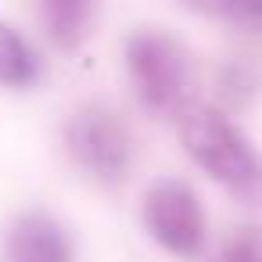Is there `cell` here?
I'll list each match as a JSON object with an SVG mask.
<instances>
[{
	"mask_svg": "<svg viewBox=\"0 0 262 262\" xmlns=\"http://www.w3.org/2000/svg\"><path fill=\"white\" fill-rule=\"evenodd\" d=\"M4 262H76V258H72V241L58 219L43 212H26L8 230Z\"/></svg>",
	"mask_w": 262,
	"mask_h": 262,
	"instance_id": "5",
	"label": "cell"
},
{
	"mask_svg": "<svg viewBox=\"0 0 262 262\" xmlns=\"http://www.w3.org/2000/svg\"><path fill=\"white\" fill-rule=\"evenodd\" d=\"M40 18H43L47 36L61 51H72L90 33L94 4H86V0H43V4H40Z\"/></svg>",
	"mask_w": 262,
	"mask_h": 262,
	"instance_id": "6",
	"label": "cell"
},
{
	"mask_svg": "<svg viewBox=\"0 0 262 262\" xmlns=\"http://www.w3.org/2000/svg\"><path fill=\"white\" fill-rule=\"evenodd\" d=\"M65 144L76 165H83L101 183H119L129 172L133 144L122 119L104 104H83L65 122Z\"/></svg>",
	"mask_w": 262,
	"mask_h": 262,
	"instance_id": "3",
	"label": "cell"
},
{
	"mask_svg": "<svg viewBox=\"0 0 262 262\" xmlns=\"http://www.w3.org/2000/svg\"><path fill=\"white\" fill-rule=\"evenodd\" d=\"M208 11L219 15V18L241 22V26H262V4H219V8H208Z\"/></svg>",
	"mask_w": 262,
	"mask_h": 262,
	"instance_id": "9",
	"label": "cell"
},
{
	"mask_svg": "<svg viewBox=\"0 0 262 262\" xmlns=\"http://www.w3.org/2000/svg\"><path fill=\"white\" fill-rule=\"evenodd\" d=\"M40 79V58L36 51L26 43V36L0 22V86H11V90H22V86H33Z\"/></svg>",
	"mask_w": 262,
	"mask_h": 262,
	"instance_id": "7",
	"label": "cell"
},
{
	"mask_svg": "<svg viewBox=\"0 0 262 262\" xmlns=\"http://www.w3.org/2000/svg\"><path fill=\"white\" fill-rule=\"evenodd\" d=\"M180 137L187 155L215 183H223L241 201H262V158L219 108L190 104L180 119Z\"/></svg>",
	"mask_w": 262,
	"mask_h": 262,
	"instance_id": "1",
	"label": "cell"
},
{
	"mask_svg": "<svg viewBox=\"0 0 262 262\" xmlns=\"http://www.w3.org/2000/svg\"><path fill=\"white\" fill-rule=\"evenodd\" d=\"M144 226L172 255L190 258L205 248V212L194 187L180 176H162L144 194Z\"/></svg>",
	"mask_w": 262,
	"mask_h": 262,
	"instance_id": "4",
	"label": "cell"
},
{
	"mask_svg": "<svg viewBox=\"0 0 262 262\" xmlns=\"http://www.w3.org/2000/svg\"><path fill=\"white\" fill-rule=\"evenodd\" d=\"M126 69L137 86V97L147 112L169 119V115H187L190 108V90H194V72L190 58L180 40L158 29H140L126 40Z\"/></svg>",
	"mask_w": 262,
	"mask_h": 262,
	"instance_id": "2",
	"label": "cell"
},
{
	"mask_svg": "<svg viewBox=\"0 0 262 262\" xmlns=\"http://www.w3.org/2000/svg\"><path fill=\"white\" fill-rule=\"evenodd\" d=\"M212 262H262V230L244 226V230L230 233Z\"/></svg>",
	"mask_w": 262,
	"mask_h": 262,
	"instance_id": "8",
	"label": "cell"
}]
</instances>
